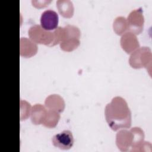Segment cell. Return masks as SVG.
Instances as JSON below:
<instances>
[{
    "instance_id": "5bb4252c",
    "label": "cell",
    "mask_w": 152,
    "mask_h": 152,
    "mask_svg": "<svg viewBox=\"0 0 152 152\" xmlns=\"http://www.w3.org/2000/svg\"><path fill=\"white\" fill-rule=\"evenodd\" d=\"M80 45L78 38L70 37L66 39L60 43L61 49L64 51L70 52L76 49Z\"/></svg>"
},
{
    "instance_id": "30bf717a",
    "label": "cell",
    "mask_w": 152,
    "mask_h": 152,
    "mask_svg": "<svg viewBox=\"0 0 152 152\" xmlns=\"http://www.w3.org/2000/svg\"><path fill=\"white\" fill-rule=\"evenodd\" d=\"M45 104L48 109L58 112H62L65 108V102L63 98L58 94H52L47 97Z\"/></svg>"
},
{
    "instance_id": "8fae6325",
    "label": "cell",
    "mask_w": 152,
    "mask_h": 152,
    "mask_svg": "<svg viewBox=\"0 0 152 152\" xmlns=\"http://www.w3.org/2000/svg\"><path fill=\"white\" fill-rule=\"evenodd\" d=\"M47 110L41 104H36L32 107L31 120L35 125L42 124L46 115Z\"/></svg>"
},
{
    "instance_id": "5b68a950",
    "label": "cell",
    "mask_w": 152,
    "mask_h": 152,
    "mask_svg": "<svg viewBox=\"0 0 152 152\" xmlns=\"http://www.w3.org/2000/svg\"><path fill=\"white\" fill-rule=\"evenodd\" d=\"M53 145L61 150H67L72 148L74 140L72 132L69 130H64L62 132L53 136L52 138Z\"/></svg>"
},
{
    "instance_id": "ba28073f",
    "label": "cell",
    "mask_w": 152,
    "mask_h": 152,
    "mask_svg": "<svg viewBox=\"0 0 152 152\" xmlns=\"http://www.w3.org/2000/svg\"><path fill=\"white\" fill-rule=\"evenodd\" d=\"M121 45L127 53L133 52L140 48V43L135 34L129 31L124 33L122 36Z\"/></svg>"
},
{
    "instance_id": "52a82bcc",
    "label": "cell",
    "mask_w": 152,
    "mask_h": 152,
    "mask_svg": "<svg viewBox=\"0 0 152 152\" xmlns=\"http://www.w3.org/2000/svg\"><path fill=\"white\" fill-rule=\"evenodd\" d=\"M132 142L133 137L131 131L122 130L117 133L116 144L121 151H131Z\"/></svg>"
},
{
    "instance_id": "277c9868",
    "label": "cell",
    "mask_w": 152,
    "mask_h": 152,
    "mask_svg": "<svg viewBox=\"0 0 152 152\" xmlns=\"http://www.w3.org/2000/svg\"><path fill=\"white\" fill-rule=\"evenodd\" d=\"M128 30L134 34H138L143 30L144 18L141 8L132 10L126 20Z\"/></svg>"
},
{
    "instance_id": "4fadbf2b",
    "label": "cell",
    "mask_w": 152,
    "mask_h": 152,
    "mask_svg": "<svg viewBox=\"0 0 152 152\" xmlns=\"http://www.w3.org/2000/svg\"><path fill=\"white\" fill-rule=\"evenodd\" d=\"M59 119L60 115L58 112L48 109L45 118L42 124L48 128H53L57 125Z\"/></svg>"
},
{
    "instance_id": "7c38bea8",
    "label": "cell",
    "mask_w": 152,
    "mask_h": 152,
    "mask_svg": "<svg viewBox=\"0 0 152 152\" xmlns=\"http://www.w3.org/2000/svg\"><path fill=\"white\" fill-rule=\"evenodd\" d=\"M56 7L61 15L64 17L70 18L73 15L74 6L70 1H58Z\"/></svg>"
},
{
    "instance_id": "9c48e42d",
    "label": "cell",
    "mask_w": 152,
    "mask_h": 152,
    "mask_svg": "<svg viewBox=\"0 0 152 152\" xmlns=\"http://www.w3.org/2000/svg\"><path fill=\"white\" fill-rule=\"evenodd\" d=\"M37 51V46L33 40L26 37L20 39V55L25 58H30L34 55Z\"/></svg>"
},
{
    "instance_id": "8992f818",
    "label": "cell",
    "mask_w": 152,
    "mask_h": 152,
    "mask_svg": "<svg viewBox=\"0 0 152 152\" xmlns=\"http://www.w3.org/2000/svg\"><path fill=\"white\" fill-rule=\"evenodd\" d=\"M59 22L58 13L49 9L44 11L40 17V26L46 30H53L57 28Z\"/></svg>"
},
{
    "instance_id": "6da1fadb",
    "label": "cell",
    "mask_w": 152,
    "mask_h": 152,
    "mask_svg": "<svg viewBox=\"0 0 152 152\" xmlns=\"http://www.w3.org/2000/svg\"><path fill=\"white\" fill-rule=\"evenodd\" d=\"M104 115L108 125L113 131L129 128L131 125V112L122 97L116 96L106 104Z\"/></svg>"
},
{
    "instance_id": "9a60e30c",
    "label": "cell",
    "mask_w": 152,
    "mask_h": 152,
    "mask_svg": "<svg viewBox=\"0 0 152 152\" xmlns=\"http://www.w3.org/2000/svg\"><path fill=\"white\" fill-rule=\"evenodd\" d=\"M113 30L118 35L123 34L126 30H128L127 21L124 17H118L113 22Z\"/></svg>"
},
{
    "instance_id": "7a4b0ae2",
    "label": "cell",
    "mask_w": 152,
    "mask_h": 152,
    "mask_svg": "<svg viewBox=\"0 0 152 152\" xmlns=\"http://www.w3.org/2000/svg\"><path fill=\"white\" fill-rule=\"evenodd\" d=\"M152 54L151 50L148 47H141L138 48L130 56L129 62L130 65L134 68L145 67L149 72L151 69Z\"/></svg>"
},
{
    "instance_id": "3957f363",
    "label": "cell",
    "mask_w": 152,
    "mask_h": 152,
    "mask_svg": "<svg viewBox=\"0 0 152 152\" xmlns=\"http://www.w3.org/2000/svg\"><path fill=\"white\" fill-rule=\"evenodd\" d=\"M28 33L31 40L36 43L52 46L54 40L53 32L46 30L41 26L36 24L29 28Z\"/></svg>"
}]
</instances>
